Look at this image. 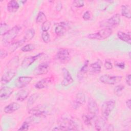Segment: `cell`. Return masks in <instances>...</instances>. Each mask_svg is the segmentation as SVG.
Here are the masks:
<instances>
[{
    "instance_id": "6da1fadb",
    "label": "cell",
    "mask_w": 131,
    "mask_h": 131,
    "mask_svg": "<svg viewBox=\"0 0 131 131\" xmlns=\"http://www.w3.org/2000/svg\"><path fill=\"white\" fill-rule=\"evenodd\" d=\"M19 57L18 56H14L9 60L6 65V71L1 78V83L5 84L9 82L16 75L17 69L18 67Z\"/></svg>"
},
{
    "instance_id": "7a4b0ae2",
    "label": "cell",
    "mask_w": 131,
    "mask_h": 131,
    "mask_svg": "<svg viewBox=\"0 0 131 131\" xmlns=\"http://www.w3.org/2000/svg\"><path fill=\"white\" fill-rule=\"evenodd\" d=\"M57 130H78L77 124L68 118H62L59 121V126L53 129Z\"/></svg>"
},
{
    "instance_id": "3957f363",
    "label": "cell",
    "mask_w": 131,
    "mask_h": 131,
    "mask_svg": "<svg viewBox=\"0 0 131 131\" xmlns=\"http://www.w3.org/2000/svg\"><path fill=\"white\" fill-rule=\"evenodd\" d=\"M20 27L18 26H15L10 29L5 34L3 35L2 42L5 45H9L12 42L13 40L18 35Z\"/></svg>"
},
{
    "instance_id": "277c9868",
    "label": "cell",
    "mask_w": 131,
    "mask_h": 131,
    "mask_svg": "<svg viewBox=\"0 0 131 131\" xmlns=\"http://www.w3.org/2000/svg\"><path fill=\"white\" fill-rule=\"evenodd\" d=\"M112 33L113 31L111 28H104L96 33L89 34L87 37L91 39L103 40L109 37L112 35Z\"/></svg>"
},
{
    "instance_id": "5b68a950",
    "label": "cell",
    "mask_w": 131,
    "mask_h": 131,
    "mask_svg": "<svg viewBox=\"0 0 131 131\" xmlns=\"http://www.w3.org/2000/svg\"><path fill=\"white\" fill-rule=\"evenodd\" d=\"M116 105V101L113 99H110L105 101L101 106V115L103 118L107 120L111 112L114 108Z\"/></svg>"
},
{
    "instance_id": "8992f818",
    "label": "cell",
    "mask_w": 131,
    "mask_h": 131,
    "mask_svg": "<svg viewBox=\"0 0 131 131\" xmlns=\"http://www.w3.org/2000/svg\"><path fill=\"white\" fill-rule=\"evenodd\" d=\"M121 21L120 15L118 13L115 14L112 17L106 20H104L100 22V26L105 28L115 27L118 26Z\"/></svg>"
},
{
    "instance_id": "52a82bcc",
    "label": "cell",
    "mask_w": 131,
    "mask_h": 131,
    "mask_svg": "<svg viewBox=\"0 0 131 131\" xmlns=\"http://www.w3.org/2000/svg\"><path fill=\"white\" fill-rule=\"evenodd\" d=\"M55 59L60 63H67L70 59V55L69 50L64 48L59 49L55 56Z\"/></svg>"
},
{
    "instance_id": "ba28073f",
    "label": "cell",
    "mask_w": 131,
    "mask_h": 131,
    "mask_svg": "<svg viewBox=\"0 0 131 131\" xmlns=\"http://www.w3.org/2000/svg\"><path fill=\"white\" fill-rule=\"evenodd\" d=\"M106 120L102 117H98L95 122V127L97 130H114L113 126L107 124Z\"/></svg>"
},
{
    "instance_id": "9c48e42d",
    "label": "cell",
    "mask_w": 131,
    "mask_h": 131,
    "mask_svg": "<svg viewBox=\"0 0 131 131\" xmlns=\"http://www.w3.org/2000/svg\"><path fill=\"white\" fill-rule=\"evenodd\" d=\"M121 76H112L109 75H102L99 77V80L102 83L108 85H115L122 80Z\"/></svg>"
},
{
    "instance_id": "30bf717a",
    "label": "cell",
    "mask_w": 131,
    "mask_h": 131,
    "mask_svg": "<svg viewBox=\"0 0 131 131\" xmlns=\"http://www.w3.org/2000/svg\"><path fill=\"white\" fill-rule=\"evenodd\" d=\"M87 108L88 114L95 118L99 113V107L96 101L92 98H90L88 101Z\"/></svg>"
},
{
    "instance_id": "8fae6325",
    "label": "cell",
    "mask_w": 131,
    "mask_h": 131,
    "mask_svg": "<svg viewBox=\"0 0 131 131\" xmlns=\"http://www.w3.org/2000/svg\"><path fill=\"white\" fill-rule=\"evenodd\" d=\"M42 55H43V53H39L38 54L35 55L34 56H31L25 58L21 62V67L24 69H27L33 62H34L35 60L40 58Z\"/></svg>"
},
{
    "instance_id": "7c38bea8",
    "label": "cell",
    "mask_w": 131,
    "mask_h": 131,
    "mask_svg": "<svg viewBox=\"0 0 131 131\" xmlns=\"http://www.w3.org/2000/svg\"><path fill=\"white\" fill-rule=\"evenodd\" d=\"M85 102V96L84 94L82 92H78L76 94L75 96V99L73 102L72 106L73 107L77 110L79 108V107L83 105Z\"/></svg>"
},
{
    "instance_id": "4fadbf2b",
    "label": "cell",
    "mask_w": 131,
    "mask_h": 131,
    "mask_svg": "<svg viewBox=\"0 0 131 131\" xmlns=\"http://www.w3.org/2000/svg\"><path fill=\"white\" fill-rule=\"evenodd\" d=\"M33 78L30 76H20L16 80L15 86L18 89L23 88L28 85L32 80Z\"/></svg>"
},
{
    "instance_id": "5bb4252c",
    "label": "cell",
    "mask_w": 131,
    "mask_h": 131,
    "mask_svg": "<svg viewBox=\"0 0 131 131\" xmlns=\"http://www.w3.org/2000/svg\"><path fill=\"white\" fill-rule=\"evenodd\" d=\"M50 69L49 65L47 63L39 64L33 71V74L35 76H40L47 74Z\"/></svg>"
},
{
    "instance_id": "9a60e30c",
    "label": "cell",
    "mask_w": 131,
    "mask_h": 131,
    "mask_svg": "<svg viewBox=\"0 0 131 131\" xmlns=\"http://www.w3.org/2000/svg\"><path fill=\"white\" fill-rule=\"evenodd\" d=\"M62 73L63 75V80L61 81V85L63 86H67L73 82V79L68 70L65 68H62Z\"/></svg>"
},
{
    "instance_id": "2e32d148",
    "label": "cell",
    "mask_w": 131,
    "mask_h": 131,
    "mask_svg": "<svg viewBox=\"0 0 131 131\" xmlns=\"http://www.w3.org/2000/svg\"><path fill=\"white\" fill-rule=\"evenodd\" d=\"M68 28V24L62 21L58 23L55 28V32L58 36H62L66 32Z\"/></svg>"
},
{
    "instance_id": "e0dca14e",
    "label": "cell",
    "mask_w": 131,
    "mask_h": 131,
    "mask_svg": "<svg viewBox=\"0 0 131 131\" xmlns=\"http://www.w3.org/2000/svg\"><path fill=\"white\" fill-rule=\"evenodd\" d=\"M13 92V90L8 86H4L0 90V99L4 100L8 99Z\"/></svg>"
},
{
    "instance_id": "ac0fdd59",
    "label": "cell",
    "mask_w": 131,
    "mask_h": 131,
    "mask_svg": "<svg viewBox=\"0 0 131 131\" xmlns=\"http://www.w3.org/2000/svg\"><path fill=\"white\" fill-rule=\"evenodd\" d=\"M20 107V105L16 102H13L8 105H6L4 108V112L6 114H12L17 110Z\"/></svg>"
},
{
    "instance_id": "d6986e66",
    "label": "cell",
    "mask_w": 131,
    "mask_h": 131,
    "mask_svg": "<svg viewBox=\"0 0 131 131\" xmlns=\"http://www.w3.org/2000/svg\"><path fill=\"white\" fill-rule=\"evenodd\" d=\"M28 114L36 117H45L47 115L46 111L38 107H33L29 109Z\"/></svg>"
},
{
    "instance_id": "ffe728a7",
    "label": "cell",
    "mask_w": 131,
    "mask_h": 131,
    "mask_svg": "<svg viewBox=\"0 0 131 131\" xmlns=\"http://www.w3.org/2000/svg\"><path fill=\"white\" fill-rule=\"evenodd\" d=\"M89 72L91 74H99L101 70V64L100 61L98 60L91 63L90 65V68L88 70Z\"/></svg>"
},
{
    "instance_id": "44dd1931",
    "label": "cell",
    "mask_w": 131,
    "mask_h": 131,
    "mask_svg": "<svg viewBox=\"0 0 131 131\" xmlns=\"http://www.w3.org/2000/svg\"><path fill=\"white\" fill-rule=\"evenodd\" d=\"M117 36L121 40L124 42L128 43V45H130L131 43V36L130 33L127 32L125 33L122 31H118L117 32Z\"/></svg>"
},
{
    "instance_id": "7402d4cb",
    "label": "cell",
    "mask_w": 131,
    "mask_h": 131,
    "mask_svg": "<svg viewBox=\"0 0 131 131\" xmlns=\"http://www.w3.org/2000/svg\"><path fill=\"white\" fill-rule=\"evenodd\" d=\"M19 8V5L18 2L15 0H11L8 2L7 6V10L10 13L16 12Z\"/></svg>"
},
{
    "instance_id": "603a6c76",
    "label": "cell",
    "mask_w": 131,
    "mask_h": 131,
    "mask_svg": "<svg viewBox=\"0 0 131 131\" xmlns=\"http://www.w3.org/2000/svg\"><path fill=\"white\" fill-rule=\"evenodd\" d=\"M25 42L23 39H21V40H19L16 42H12L8 46L7 52H8V53H10V54L14 52L17 49H18L20 46H21Z\"/></svg>"
},
{
    "instance_id": "cb8c5ba5",
    "label": "cell",
    "mask_w": 131,
    "mask_h": 131,
    "mask_svg": "<svg viewBox=\"0 0 131 131\" xmlns=\"http://www.w3.org/2000/svg\"><path fill=\"white\" fill-rule=\"evenodd\" d=\"M29 92L27 90H21L19 91L15 96L16 100L19 101H24L29 96Z\"/></svg>"
},
{
    "instance_id": "d4e9b609",
    "label": "cell",
    "mask_w": 131,
    "mask_h": 131,
    "mask_svg": "<svg viewBox=\"0 0 131 131\" xmlns=\"http://www.w3.org/2000/svg\"><path fill=\"white\" fill-rule=\"evenodd\" d=\"M121 15L127 19H130V7L128 5H123L121 7Z\"/></svg>"
},
{
    "instance_id": "484cf974",
    "label": "cell",
    "mask_w": 131,
    "mask_h": 131,
    "mask_svg": "<svg viewBox=\"0 0 131 131\" xmlns=\"http://www.w3.org/2000/svg\"><path fill=\"white\" fill-rule=\"evenodd\" d=\"M50 82V80L48 78L42 79L35 83L34 87L36 89H42L45 88Z\"/></svg>"
},
{
    "instance_id": "4316f807",
    "label": "cell",
    "mask_w": 131,
    "mask_h": 131,
    "mask_svg": "<svg viewBox=\"0 0 131 131\" xmlns=\"http://www.w3.org/2000/svg\"><path fill=\"white\" fill-rule=\"evenodd\" d=\"M35 34V30L33 28H30L28 29L25 34L24 38L23 39L26 42L27 41L31 40L34 36Z\"/></svg>"
},
{
    "instance_id": "83f0119b",
    "label": "cell",
    "mask_w": 131,
    "mask_h": 131,
    "mask_svg": "<svg viewBox=\"0 0 131 131\" xmlns=\"http://www.w3.org/2000/svg\"><path fill=\"white\" fill-rule=\"evenodd\" d=\"M89 61L88 60H86L83 64V66L81 67L80 70H79L78 73V77L79 79H82L83 77V75L86 73L87 71L89 70Z\"/></svg>"
},
{
    "instance_id": "f1b7e54d",
    "label": "cell",
    "mask_w": 131,
    "mask_h": 131,
    "mask_svg": "<svg viewBox=\"0 0 131 131\" xmlns=\"http://www.w3.org/2000/svg\"><path fill=\"white\" fill-rule=\"evenodd\" d=\"M47 20V17L46 14L42 11H39L36 17V22L37 23H43Z\"/></svg>"
},
{
    "instance_id": "f546056e",
    "label": "cell",
    "mask_w": 131,
    "mask_h": 131,
    "mask_svg": "<svg viewBox=\"0 0 131 131\" xmlns=\"http://www.w3.org/2000/svg\"><path fill=\"white\" fill-rule=\"evenodd\" d=\"M39 97V94L37 93H34L32 95H31L27 101V106L30 107L31 105H32L34 102L36 101V100L38 99Z\"/></svg>"
},
{
    "instance_id": "4dcf8cb0",
    "label": "cell",
    "mask_w": 131,
    "mask_h": 131,
    "mask_svg": "<svg viewBox=\"0 0 131 131\" xmlns=\"http://www.w3.org/2000/svg\"><path fill=\"white\" fill-rule=\"evenodd\" d=\"M82 118L83 120V122L86 125H90L91 124L92 120L94 118L91 116L90 114H84L82 116Z\"/></svg>"
},
{
    "instance_id": "1f68e13d",
    "label": "cell",
    "mask_w": 131,
    "mask_h": 131,
    "mask_svg": "<svg viewBox=\"0 0 131 131\" xmlns=\"http://www.w3.org/2000/svg\"><path fill=\"white\" fill-rule=\"evenodd\" d=\"M35 49V46L34 44L32 43H29L27 44L25 46H24L21 48V51L24 52H30L32 51Z\"/></svg>"
},
{
    "instance_id": "d6a6232c",
    "label": "cell",
    "mask_w": 131,
    "mask_h": 131,
    "mask_svg": "<svg viewBox=\"0 0 131 131\" xmlns=\"http://www.w3.org/2000/svg\"><path fill=\"white\" fill-rule=\"evenodd\" d=\"M124 88H125L124 85L122 84H119L116 86L114 90V94L118 96H121L122 94V92L124 90Z\"/></svg>"
},
{
    "instance_id": "836d02e7",
    "label": "cell",
    "mask_w": 131,
    "mask_h": 131,
    "mask_svg": "<svg viewBox=\"0 0 131 131\" xmlns=\"http://www.w3.org/2000/svg\"><path fill=\"white\" fill-rule=\"evenodd\" d=\"M10 29H9V26L6 23H1L0 27L1 35L3 36Z\"/></svg>"
},
{
    "instance_id": "e575fe53",
    "label": "cell",
    "mask_w": 131,
    "mask_h": 131,
    "mask_svg": "<svg viewBox=\"0 0 131 131\" xmlns=\"http://www.w3.org/2000/svg\"><path fill=\"white\" fill-rule=\"evenodd\" d=\"M51 26V23L49 20H46L41 25V30L42 32H48L50 29Z\"/></svg>"
},
{
    "instance_id": "d590c367",
    "label": "cell",
    "mask_w": 131,
    "mask_h": 131,
    "mask_svg": "<svg viewBox=\"0 0 131 131\" xmlns=\"http://www.w3.org/2000/svg\"><path fill=\"white\" fill-rule=\"evenodd\" d=\"M41 38L44 42L47 43L50 41V34L48 32H42L41 33Z\"/></svg>"
},
{
    "instance_id": "8d00e7d4",
    "label": "cell",
    "mask_w": 131,
    "mask_h": 131,
    "mask_svg": "<svg viewBox=\"0 0 131 131\" xmlns=\"http://www.w3.org/2000/svg\"><path fill=\"white\" fill-rule=\"evenodd\" d=\"M73 5L74 7L76 8H81L84 6V2L83 1L76 0L73 2Z\"/></svg>"
},
{
    "instance_id": "74e56055",
    "label": "cell",
    "mask_w": 131,
    "mask_h": 131,
    "mask_svg": "<svg viewBox=\"0 0 131 131\" xmlns=\"http://www.w3.org/2000/svg\"><path fill=\"white\" fill-rule=\"evenodd\" d=\"M29 122L26 121L23 122L21 126L18 129V130H28L29 129Z\"/></svg>"
},
{
    "instance_id": "f35d334b",
    "label": "cell",
    "mask_w": 131,
    "mask_h": 131,
    "mask_svg": "<svg viewBox=\"0 0 131 131\" xmlns=\"http://www.w3.org/2000/svg\"><path fill=\"white\" fill-rule=\"evenodd\" d=\"M104 66L106 70H111L113 67L112 63L108 60H105L104 63Z\"/></svg>"
},
{
    "instance_id": "ab89813d",
    "label": "cell",
    "mask_w": 131,
    "mask_h": 131,
    "mask_svg": "<svg viewBox=\"0 0 131 131\" xmlns=\"http://www.w3.org/2000/svg\"><path fill=\"white\" fill-rule=\"evenodd\" d=\"M82 18L84 20H89L91 19V14L90 11H86L82 15Z\"/></svg>"
},
{
    "instance_id": "60d3db41",
    "label": "cell",
    "mask_w": 131,
    "mask_h": 131,
    "mask_svg": "<svg viewBox=\"0 0 131 131\" xmlns=\"http://www.w3.org/2000/svg\"><path fill=\"white\" fill-rule=\"evenodd\" d=\"M115 66L120 69H124L125 68V63L124 62H119V61H115Z\"/></svg>"
},
{
    "instance_id": "b9f144b4",
    "label": "cell",
    "mask_w": 131,
    "mask_h": 131,
    "mask_svg": "<svg viewBox=\"0 0 131 131\" xmlns=\"http://www.w3.org/2000/svg\"><path fill=\"white\" fill-rule=\"evenodd\" d=\"M8 52H7V50H3V49H1V52H0V57L1 59H4L5 58H6L8 55Z\"/></svg>"
},
{
    "instance_id": "7bdbcfd3",
    "label": "cell",
    "mask_w": 131,
    "mask_h": 131,
    "mask_svg": "<svg viewBox=\"0 0 131 131\" xmlns=\"http://www.w3.org/2000/svg\"><path fill=\"white\" fill-rule=\"evenodd\" d=\"M125 81L126 84L128 86H130V75L129 74H127L125 78Z\"/></svg>"
},
{
    "instance_id": "ee69618b",
    "label": "cell",
    "mask_w": 131,
    "mask_h": 131,
    "mask_svg": "<svg viewBox=\"0 0 131 131\" xmlns=\"http://www.w3.org/2000/svg\"><path fill=\"white\" fill-rule=\"evenodd\" d=\"M125 103H126V106H127V107L129 109V110H130L131 109V104H130V99H128V100H127L126 101V102H125Z\"/></svg>"
},
{
    "instance_id": "f6af8a7d",
    "label": "cell",
    "mask_w": 131,
    "mask_h": 131,
    "mask_svg": "<svg viewBox=\"0 0 131 131\" xmlns=\"http://www.w3.org/2000/svg\"><path fill=\"white\" fill-rule=\"evenodd\" d=\"M61 9H62V5L60 3H59V4H58L57 5L56 7V10L57 11H60Z\"/></svg>"
},
{
    "instance_id": "bcb514c9",
    "label": "cell",
    "mask_w": 131,
    "mask_h": 131,
    "mask_svg": "<svg viewBox=\"0 0 131 131\" xmlns=\"http://www.w3.org/2000/svg\"><path fill=\"white\" fill-rule=\"evenodd\" d=\"M128 54H129V58H130V52H129Z\"/></svg>"
}]
</instances>
